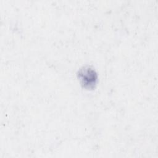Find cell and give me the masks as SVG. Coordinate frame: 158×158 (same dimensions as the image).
Segmentation results:
<instances>
[{
  "label": "cell",
  "mask_w": 158,
  "mask_h": 158,
  "mask_svg": "<svg viewBox=\"0 0 158 158\" xmlns=\"http://www.w3.org/2000/svg\"><path fill=\"white\" fill-rule=\"evenodd\" d=\"M77 76L83 88L86 89L94 88L98 80V75L92 67L85 66L81 68L78 71Z\"/></svg>",
  "instance_id": "1"
}]
</instances>
